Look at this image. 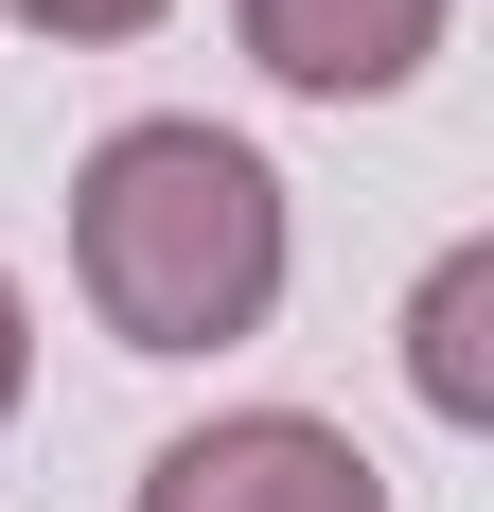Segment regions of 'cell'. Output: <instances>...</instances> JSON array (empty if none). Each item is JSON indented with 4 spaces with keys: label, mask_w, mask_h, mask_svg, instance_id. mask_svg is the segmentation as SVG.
I'll use <instances>...</instances> for the list:
<instances>
[{
    "label": "cell",
    "mask_w": 494,
    "mask_h": 512,
    "mask_svg": "<svg viewBox=\"0 0 494 512\" xmlns=\"http://www.w3.org/2000/svg\"><path fill=\"white\" fill-rule=\"evenodd\" d=\"M71 283L124 354H230L283 318V177L230 124H106L71 159Z\"/></svg>",
    "instance_id": "obj_1"
},
{
    "label": "cell",
    "mask_w": 494,
    "mask_h": 512,
    "mask_svg": "<svg viewBox=\"0 0 494 512\" xmlns=\"http://www.w3.org/2000/svg\"><path fill=\"white\" fill-rule=\"evenodd\" d=\"M124 512H389V477H371V442L318 424V407H230V424H195V442H159Z\"/></svg>",
    "instance_id": "obj_2"
},
{
    "label": "cell",
    "mask_w": 494,
    "mask_h": 512,
    "mask_svg": "<svg viewBox=\"0 0 494 512\" xmlns=\"http://www.w3.org/2000/svg\"><path fill=\"white\" fill-rule=\"evenodd\" d=\"M442 18H459V0H230L247 71L300 89V106H389L406 71L442 53Z\"/></svg>",
    "instance_id": "obj_3"
},
{
    "label": "cell",
    "mask_w": 494,
    "mask_h": 512,
    "mask_svg": "<svg viewBox=\"0 0 494 512\" xmlns=\"http://www.w3.org/2000/svg\"><path fill=\"white\" fill-rule=\"evenodd\" d=\"M406 389L442 424H494V248H442L406 301Z\"/></svg>",
    "instance_id": "obj_4"
},
{
    "label": "cell",
    "mask_w": 494,
    "mask_h": 512,
    "mask_svg": "<svg viewBox=\"0 0 494 512\" xmlns=\"http://www.w3.org/2000/svg\"><path fill=\"white\" fill-rule=\"evenodd\" d=\"M0 18H36V36H71V53H124V36H159L177 0H0Z\"/></svg>",
    "instance_id": "obj_5"
},
{
    "label": "cell",
    "mask_w": 494,
    "mask_h": 512,
    "mask_svg": "<svg viewBox=\"0 0 494 512\" xmlns=\"http://www.w3.org/2000/svg\"><path fill=\"white\" fill-rule=\"evenodd\" d=\"M18 389H36V301L0 283V424H18Z\"/></svg>",
    "instance_id": "obj_6"
}]
</instances>
